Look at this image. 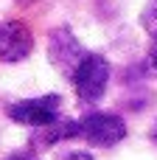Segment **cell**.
I'll use <instances>...</instances> for the list:
<instances>
[{
    "label": "cell",
    "instance_id": "obj_3",
    "mask_svg": "<svg viewBox=\"0 0 157 160\" xmlns=\"http://www.w3.org/2000/svg\"><path fill=\"white\" fill-rule=\"evenodd\" d=\"M81 138H87L93 146H115L126 138V124L112 112H90L79 121Z\"/></svg>",
    "mask_w": 157,
    "mask_h": 160
},
{
    "label": "cell",
    "instance_id": "obj_7",
    "mask_svg": "<svg viewBox=\"0 0 157 160\" xmlns=\"http://www.w3.org/2000/svg\"><path fill=\"white\" fill-rule=\"evenodd\" d=\"M143 25H146V31L157 37V0H152L149 6H146V11H143Z\"/></svg>",
    "mask_w": 157,
    "mask_h": 160
},
{
    "label": "cell",
    "instance_id": "obj_1",
    "mask_svg": "<svg viewBox=\"0 0 157 160\" xmlns=\"http://www.w3.org/2000/svg\"><path fill=\"white\" fill-rule=\"evenodd\" d=\"M73 84H76V93L81 101L87 104H96L104 93H107V84H110V62L98 53H87L76 73H73Z\"/></svg>",
    "mask_w": 157,
    "mask_h": 160
},
{
    "label": "cell",
    "instance_id": "obj_12",
    "mask_svg": "<svg viewBox=\"0 0 157 160\" xmlns=\"http://www.w3.org/2000/svg\"><path fill=\"white\" fill-rule=\"evenodd\" d=\"M17 3H22V6H28V3H37V0H17Z\"/></svg>",
    "mask_w": 157,
    "mask_h": 160
},
{
    "label": "cell",
    "instance_id": "obj_11",
    "mask_svg": "<svg viewBox=\"0 0 157 160\" xmlns=\"http://www.w3.org/2000/svg\"><path fill=\"white\" fill-rule=\"evenodd\" d=\"M152 141H155V143H157V124H155V127H152Z\"/></svg>",
    "mask_w": 157,
    "mask_h": 160
},
{
    "label": "cell",
    "instance_id": "obj_8",
    "mask_svg": "<svg viewBox=\"0 0 157 160\" xmlns=\"http://www.w3.org/2000/svg\"><path fill=\"white\" fill-rule=\"evenodd\" d=\"M62 160H93V155H87V152H70V155H65Z\"/></svg>",
    "mask_w": 157,
    "mask_h": 160
},
{
    "label": "cell",
    "instance_id": "obj_4",
    "mask_svg": "<svg viewBox=\"0 0 157 160\" xmlns=\"http://www.w3.org/2000/svg\"><path fill=\"white\" fill-rule=\"evenodd\" d=\"M34 48V37L31 28L20 20H6L0 25V62H22Z\"/></svg>",
    "mask_w": 157,
    "mask_h": 160
},
{
    "label": "cell",
    "instance_id": "obj_10",
    "mask_svg": "<svg viewBox=\"0 0 157 160\" xmlns=\"http://www.w3.org/2000/svg\"><path fill=\"white\" fill-rule=\"evenodd\" d=\"M8 160H34V155H31V152H14Z\"/></svg>",
    "mask_w": 157,
    "mask_h": 160
},
{
    "label": "cell",
    "instance_id": "obj_6",
    "mask_svg": "<svg viewBox=\"0 0 157 160\" xmlns=\"http://www.w3.org/2000/svg\"><path fill=\"white\" fill-rule=\"evenodd\" d=\"M76 135H81V127H79V121H53L51 127H42L39 129V135H37V143L39 146H53L56 141H65V138H76Z\"/></svg>",
    "mask_w": 157,
    "mask_h": 160
},
{
    "label": "cell",
    "instance_id": "obj_9",
    "mask_svg": "<svg viewBox=\"0 0 157 160\" xmlns=\"http://www.w3.org/2000/svg\"><path fill=\"white\" fill-rule=\"evenodd\" d=\"M149 62H152V68L157 70V39L152 42V48H149Z\"/></svg>",
    "mask_w": 157,
    "mask_h": 160
},
{
    "label": "cell",
    "instance_id": "obj_2",
    "mask_svg": "<svg viewBox=\"0 0 157 160\" xmlns=\"http://www.w3.org/2000/svg\"><path fill=\"white\" fill-rule=\"evenodd\" d=\"M59 104H62L59 96L25 98V101H17V104L8 107V118L17 121V124L42 129V127H51L53 121H59Z\"/></svg>",
    "mask_w": 157,
    "mask_h": 160
},
{
    "label": "cell",
    "instance_id": "obj_5",
    "mask_svg": "<svg viewBox=\"0 0 157 160\" xmlns=\"http://www.w3.org/2000/svg\"><path fill=\"white\" fill-rule=\"evenodd\" d=\"M87 53L81 51V45L76 42V37L67 31V28H56L53 34H51V59L56 62V68L59 70H65V73H76V68H79V62L84 59Z\"/></svg>",
    "mask_w": 157,
    "mask_h": 160
}]
</instances>
